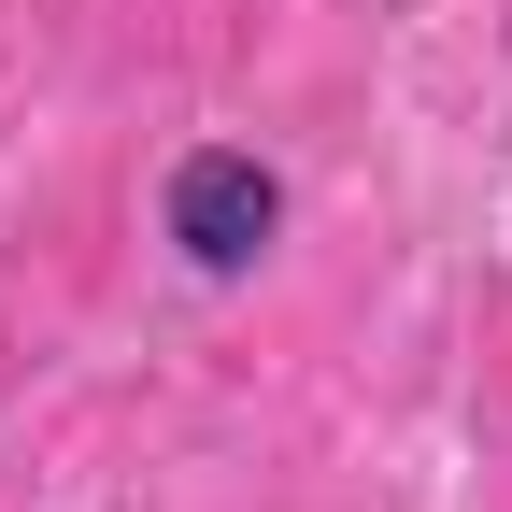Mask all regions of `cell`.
Returning a JSON list of instances; mask_svg holds the SVG:
<instances>
[{
	"label": "cell",
	"mask_w": 512,
	"mask_h": 512,
	"mask_svg": "<svg viewBox=\"0 0 512 512\" xmlns=\"http://www.w3.org/2000/svg\"><path fill=\"white\" fill-rule=\"evenodd\" d=\"M171 242H185V271H256V256H271V228H285V185L256 171L242 143H200L171 171Z\"/></svg>",
	"instance_id": "6da1fadb"
}]
</instances>
